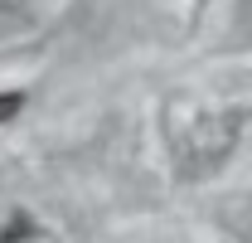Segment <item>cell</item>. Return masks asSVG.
Wrapping results in <instances>:
<instances>
[{
    "label": "cell",
    "instance_id": "cell-1",
    "mask_svg": "<svg viewBox=\"0 0 252 243\" xmlns=\"http://www.w3.org/2000/svg\"><path fill=\"white\" fill-rule=\"evenodd\" d=\"M20 107H25V92H0V126L10 117H20Z\"/></svg>",
    "mask_w": 252,
    "mask_h": 243
},
{
    "label": "cell",
    "instance_id": "cell-2",
    "mask_svg": "<svg viewBox=\"0 0 252 243\" xmlns=\"http://www.w3.org/2000/svg\"><path fill=\"white\" fill-rule=\"evenodd\" d=\"M20 239H30V219H10V229L0 234V243H20Z\"/></svg>",
    "mask_w": 252,
    "mask_h": 243
}]
</instances>
